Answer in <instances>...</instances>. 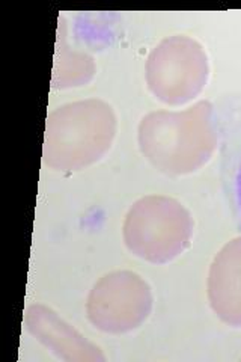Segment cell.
<instances>
[{"mask_svg": "<svg viewBox=\"0 0 241 362\" xmlns=\"http://www.w3.org/2000/svg\"><path fill=\"white\" fill-rule=\"evenodd\" d=\"M208 78V59L201 45L184 35L160 42L146 62V83L163 103L178 106L196 97Z\"/></svg>", "mask_w": 241, "mask_h": 362, "instance_id": "277c9868", "label": "cell"}, {"mask_svg": "<svg viewBox=\"0 0 241 362\" xmlns=\"http://www.w3.org/2000/svg\"><path fill=\"white\" fill-rule=\"evenodd\" d=\"M193 233L190 213L167 197H145L125 216L124 242L149 263L165 264L189 246Z\"/></svg>", "mask_w": 241, "mask_h": 362, "instance_id": "3957f363", "label": "cell"}, {"mask_svg": "<svg viewBox=\"0 0 241 362\" xmlns=\"http://www.w3.org/2000/svg\"><path fill=\"white\" fill-rule=\"evenodd\" d=\"M208 298L214 313L225 323L241 326V237L229 242L214 258Z\"/></svg>", "mask_w": 241, "mask_h": 362, "instance_id": "ba28073f", "label": "cell"}, {"mask_svg": "<svg viewBox=\"0 0 241 362\" xmlns=\"http://www.w3.org/2000/svg\"><path fill=\"white\" fill-rule=\"evenodd\" d=\"M143 156L166 174H190L210 160L219 146L214 106L199 101L182 112H153L139 126Z\"/></svg>", "mask_w": 241, "mask_h": 362, "instance_id": "6da1fadb", "label": "cell"}, {"mask_svg": "<svg viewBox=\"0 0 241 362\" xmlns=\"http://www.w3.org/2000/svg\"><path fill=\"white\" fill-rule=\"evenodd\" d=\"M25 325L40 343L64 361H106L101 350L65 323L59 315L44 305H30L26 310Z\"/></svg>", "mask_w": 241, "mask_h": 362, "instance_id": "52a82bcc", "label": "cell"}, {"mask_svg": "<svg viewBox=\"0 0 241 362\" xmlns=\"http://www.w3.org/2000/svg\"><path fill=\"white\" fill-rule=\"evenodd\" d=\"M153 308L146 282L133 272L121 270L102 276L90 290L86 314L97 329L124 334L139 327Z\"/></svg>", "mask_w": 241, "mask_h": 362, "instance_id": "5b68a950", "label": "cell"}, {"mask_svg": "<svg viewBox=\"0 0 241 362\" xmlns=\"http://www.w3.org/2000/svg\"><path fill=\"white\" fill-rule=\"evenodd\" d=\"M213 106L219 136L222 189L241 230V93L223 95Z\"/></svg>", "mask_w": 241, "mask_h": 362, "instance_id": "8992f818", "label": "cell"}, {"mask_svg": "<svg viewBox=\"0 0 241 362\" xmlns=\"http://www.w3.org/2000/svg\"><path fill=\"white\" fill-rule=\"evenodd\" d=\"M117 134L112 106L98 98L54 109L45 122L42 160L57 171H80L98 162Z\"/></svg>", "mask_w": 241, "mask_h": 362, "instance_id": "7a4b0ae2", "label": "cell"}, {"mask_svg": "<svg viewBox=\"0 0 241 362\" xmlns=\"http://www.w3.org/2000/svg\"><path fill=\"white\" fill-rule=\"evenodd\" d=\"M95 74L94 59L86 53L73 52L65 41V23L59 26L52 85L56 89L86 85Z\"/></svg>", "mask_w": 241, "mask_h": 362, "instance_id": "9c48e42d", "label": "cell"}]
</instances>
